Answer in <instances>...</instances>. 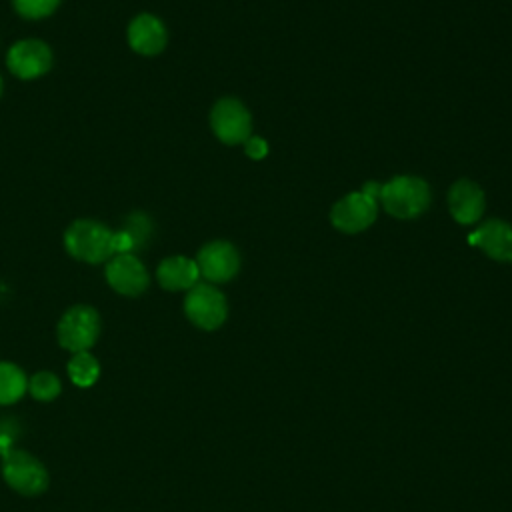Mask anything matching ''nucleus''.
Instances as JSON below:
<instances>
[{
  "label": "nucleus",
  "mask_w": 512,
  "mask_h": 512,
  "mask_svg": "<svg viewBox=\"0 0 512 512\" xmlns=\"http://www.w3.org/2000/svg\"><path fill=\"white\" fill-rule=\"evenodd\" d=\"M60 0H14V8L24 18H44L56 10Z\"/></svg>",
  "instance_id": "a211bd4d"
},
{
  "label": "nucleus",
  "mask_w": 512,
  "mask_h": 512,
  "mask_svg": "<svg viewBox=\"0 0 512 512\" xmlns=\"http://www.w3.org/2000/svg\"><path fill=\"white\" fill-rule=\"evenodd\" d=\"M156 276L160 286L166 290H190L198 284L200 270L196 260L186 256H170L160 262Z\"/></svg>",
  "instance_id": "4468645a"
},
{
  "label": "nucleus",
  "mask_w": 512,
  "mask_h": 512,
  "mask_svg": "<svg viewBox=\"0 0 512 512\" xmlns=\"http://www.w3.org/2000/svg\"><path fill=\"white\" fill-rule=\"evenodd\" d=\"M28 380L24 372L10 362H0V404H12L24 396Z\"/></svg>",
  "instance_id": "2eb2a0df"
},
{
  "label": "nucleus",
  "mask_w": 512,
  "mask_h": 512,
  "mask_svg": "<svg viewBox=\"0 0 512 512\" xmlns=\"http://www.w3.org/2000/svg\"><path fill=\"white\" fill-rule=\"evenodd\" d=\"M100 318L90 306L70 308L58 324V342L70 352H86L98 338Z\"/></svg>",
  "instance_id": "20e7f679"
},
{
  "label": "nucleus",
  "mask_w": 512,
  "mask_h": 512,
  "mask_svg": "<svg viewBox=\"0 0 512 512\" xmlns=\"http://www.w3.org/2000/svg\"><path fill=\"white\" fill-rule=\"evenodd\" d=\"M184 312L202 330H216L226 320V298L210 284H196L188 290Z\"/></svg>",
  "instance_id": "39448f33"
},
{
  "label": "nucleus",
  "mask_w": 512,
  "mask_h": 512,
  "mask_svg": "<svg viewBox=\"0 0 512 512\" xmlns=\"http://www.w3.org/2000/svg\"><path fill=\"white\" fill-rule=\"evenodd\" d=\"M472 246L498 262H512V226L504 220L492 218L468 236Z\"/></svg>",
  "instance_id": "9b49d317"
},
{
  "label": "nucleus",
  "mask_w": 512,
  "mask_h": 512,
  "mask_svg": "<svg viewBox=\"0 0 512 512\" xmlns=\"http://www.w3.org/2000/svg\"><path fill=\"white\" fill-rule=\"evenodd\" d=\"M168 40L164 24L152 14H140L132 20L128 28L130 46L144 56H154L164 50Z\"/></svg>",
  "instance_id": "ddd939ff"
},
{
  "label": "nucleus",
  "mask_w": 512,
  "mask_h": 512,
  "mask_svg": "<svg viewBox=\"0 0 512 512\" xmlns=\"http://www.w3.org/2000/svg\"><path fill=\"white\" fill-rule=\"evenodd\" d=\"M246 154L252 158V160H260L268 154V144L266 140L258 138V136H250L246 140Z\"/></svg>",
  "instance_id": "6ab92c4d"
},
{
  "label": "nucleus",
  "mask_w": 512,
  "mask_h": 512,
  "mask_svg": "<svg viewBox=\"0 0 512 512\" xmlns=\"http://www.w3.org/2000/svg\"><path fill=\"white\" fill-rule=\"evenodd\" d=\"M378 200L388 214L400 220H410L430 206V188L418 176H396L382 184Z\"/></svg>",
  "instance_id": "f257e3e1"
},
{
  "label": "nucleus",
  "mask_w": 512,
  "mask_h": 512,
  "mask_svg": "<svg viewBox=\"0 0 512 512\" xmlns=\"http://www.w3.org/2000/svg\"><path fill=\"white\" fill-rule=\"evenodd\" d=\"M98 374L100 364L90 352H76L68 362V376L80 388L92 386L98 380Z\"/></svg>",
  "instance_id": "dca6fc26"
},
{
  "label": "nucleus",
  "mask_w": 512,
  "mask_h": 512,
  "mask_svg": "<svg viewBox=\"0 0 512 512\" xmlns=\"http://www.w3.org/2000/svg\"><path fill=\"white\" fill-rule=\"evenodd\" d=\"M108 284L126 296H138L148 286V272L134 254H116L106 264Z\"/></svg>",
  "instance_id": "9d476101"
},
{
  "label": "nucleus",
  "mask_w": 512,
  "mask_h": 512,
  "mask_svg": "<svg viewBox=\"0 0 512 512\" xmlns=\"http://www.w3.org/2000/svg\"><path fill=\"white\" fill-rule=\"evenodd\" d=\"M0 92H2V80H0Z\"/></svg>",
  "instance_id": "412c9836"
},
{
  "label": "nucleus",
  "mask_w": 512,
  "mask_h": 512,
  "mask_svg": "<svg viewBox=\"0 0 512 512\" xmlns=\"http://www.w3.org/2000/svg\"><path fill=\"white\" fill-rule=\"evenodd\" d=\"M210 124L224 144H240L250 138L252 118L248 108L236 98H222L210 112Z\"/></svg>",
  "instance_id": "423d86ee"
},
{
  "label": "nucleus",
  "mask_w": 512,
  "mask_h": 512,
  "mask_svg": "<svg viewBox=\"0 0 512 512\" xmlns=\"http://www.w3.org/2000/svg\"><path fill=\"white\" fill-rule=\"evenodd\" d=\"M6 64L18 78L30 80L48 72L52 64L50 48L40 40H20L8 52Z\"/></svg>",
  "instance_id": "1a4fd4ad"
},
{
  "label": "nucleus",
  "mask_w": 512,
  "mask_h": 512,
  "mask_svg": "<svg viewBox=\"0 0 512 512\" xmlns=\"http://www.w3.org/2000/svg\"><path fill=\"white\" fill-rule=\"evenodd\" d=\"M484 192L472 180H458L448 190V208L458 224H474L484 214Z\"/></svg>",
  "instance_id": "f8f14e48"
},
{
  "label": "nucleus",
  "mask_w": 512,
  "mask_h": 512,
  "mask_svg": "<svg viewBox=\"0 0 512 512\" xmlns=\"http://www.w3.org/2000/svg\"><path fill=\"white\" fill-rule=\"evenodd\" d=\"M380 190H382V184H380V182H366L364 188H362V192H364L366 196H370L372 200H378V198H380Z\"/></svg>",
  "instance_id": "aec40b11"
},
{
  "label": "nucleus",
  "mask_w": 512,
  "mask_h": 512,
  "mask_svg": "<svg viewBox=\"0 0 512 512\" xmlns=\"http://www.w3.org/2000/svg\"><path fill=\"white\" fill-rule=\"evenodd\" d=\"M2 474L8 486L24 496H36L48 488V472L42 462L20 448L2 454Z\"/></svg>",
  "instance_id": "7ed1b4c3"
},
{
  "label": "nucleus",
  "mask_w": 512,
  "mask_h": 512,
  "mask_svg": "<svg viewBox=\"0 0 512 512\" xmlns=\"http://www.w3.org/2000/svg\"><path fill=\"white\" fill-rule=\"evenodd\" d=\"M112 236L104 224L94 220H76L64 236V244L68 252L84 262L98 264L108 260L112 252Z\"/></svg>",
  "instance_id": "f03ea898"
},
{
  "label": "nucleus",
  "mask_w": 512,
  "mask_h": 512,
  "mask_svg": "<svg viewBox=\"0 0 512 512\" xmlns=\"http://www.w3.org/2000/svg\"><path fill=\"white\" fill-rule=\"evenodd\" d=\"M30 394L40 402H50L60 394V380L52 372H38L28 380Z\"/></svg>",
  "instance_id": "f3484780"
},
{
  "label": "nucleus",
  "mask_w": 512,
  "mask_h": 512,
  "mask_svg": "<svg viewBox=\"0 0 512 512\" xmlns=\"http://www.w3.org/2000/svg\"><path fill=\"white\" fill-rule=\"evenodd\" d=\"M200 276L210 282H226L236 276L240 268V256L230 242L216 240L200 248L196 258Z\"/></svg>",
  "instance_id": "6e6552de"
},
{
  "label": "nucleus",
  "mask_w": 512,
  "mask_h": 512,
  "mask_svg": "<svg viewBox=\"0 0 512 512\" xmlns=\"http://www.w3.org/2000/svg\"><path fill=\"white\" fill-rule=\"evenodd\" d=\"M378 206L376 200L360 192H350L344 198H340L332 210H330V222L336 230L344 234H356L372 226L376 220Z\"/></svg>",
  "instance_id": "0eeeda50"
}]
</instances>
